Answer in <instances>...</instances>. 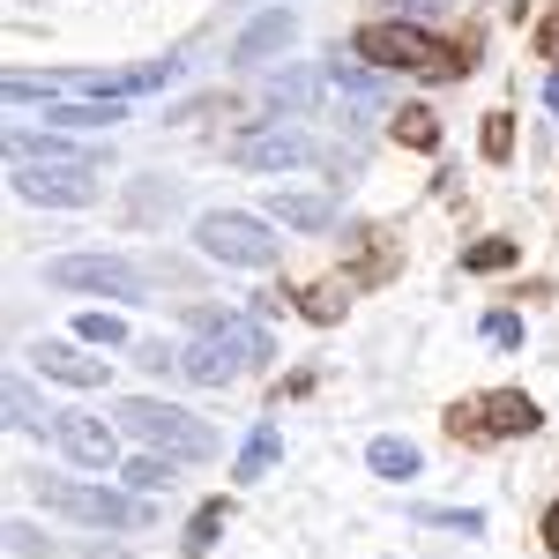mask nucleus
<instances>
[{
	"label": "nucleus",
	"instance_id": "nucleus-1",
	"mask_svg": "<svg viewBox=\"0 0 559 559\" xmlns=\"http://www.w3.org/2000/svg\"><path fill=\"white\" fill-rule=\"evenodd\" d=\"M350 52L373 60V68L432 75V83H463L477 68V38H432L418 23H366V31H350Z\"/></svg>",
	"mask_w": 559,
	"mask_h": 559
},
{
	"label": "nucleus",
	"instance_id": "nucleus-2",
	"mask_svg": "<svg viewBox=\"0 0 559 559\" xmlns=\"http://www.w3.org/2000/svg\"><path fill=\"white\" fill-rule=\"evenodd\" d=\"M269 358H276V344H269L261 321H216V329H202L194 344L179 350V373L202 388H224V381H239L247 366H269Z\"/></svg>",
	"mask_w": 559,
	"mask_h": 559
},
{
	"label": "nucleus",
	"instance_id": "nucleus-3",
	"mask_svg": "<svg viewBox=\"0 0 559 559\" xmlns=\"http://www.w3.org/2000/svg\"><path fill=\"white\" fill-rule=\"evenodd\" d=\"M545 426V411L522 395V388H485V395H463L448 403V432L463 448H492V440H522V432Z\"/></svg>",
	"mask_w": 559,
	"mask_h": 559
},
{
	"label": "nucleus",
	"instance_id": "nucleus-4",
	"mask_svg": "<svg viewBox=\"0 0 559 559\" xmlns=\"http://www.w3.org/2000/svg\"><path fill=\"white\" fill-rule=\"evenodd\" d=\"M120 426H128L142 448L173 455V463H202V455H216V432L202 426L194 411H179V403H157V395H128V403H120Z\"/></svg>",
	"mask_w": 559,
	"mask_h": 559
},
{
	"label": "nucleus",
	"instance_id": "nucleus-5",
	"mask_svg": "<svg viewBox=\"0 0 559 559\" xmlns=\"http://www.w3.org/2000/svg\"><path fill=\"white\" fill-rule=\"evenodd\" d=\"M38 485V500L52 515H75V522H97V530H142L150 508L128 500V492H112V485H75V477H31Z\"/></svg>",
	"mask_w": 559,
	"mask_h": 559
},
{
	"label": "nucleus",
	"instance_id": "nucleus-6",
	"mask_svg": "<svg viewBox=\"0 0 559 559\" xmlns=\"http://www.w3.org/2000/svg\"><path fill=\"white\" fill-rule=\"evenodd\" d=\"M194 239H202V254L210 261H231V269H276V239H269V224L261 216H239V210H210L194 224Z\"/></svg>",
	"mask_w": 559,
	"mask_h": 559
},
{
	"label": "nucleus",
	"instance_id": "nucleus-7",
	"mask_svg": "<svg viewBox=\"0 0 559 559\" xmlns=\"http://www.w3.org/2000/svg\"><path fill=\"white\" fill-rule=\"evenodd\" d=\"M45 284L97 292V299H142V269L120 254H60V261H45Z\"/></svg>",
	"mask_w": 559,
	"mask_h": 559
},
{
	"label": "nucleus",
	"instance_id": "nucleus-8",
	"mask_svg": "<svg viewBox=\"0 0 559 559\" xmlns=\"http://www.w3.org/2000/svg\"><path fill=\"white\" fill-rule=\"evenodd\" d=\"M15 194L45 210H90L97 202V165H15Z\"/></svg>",
	"mask_w": 559,
	"mask_h": 559
},
{
	"label": "nucleus",
	"instance_id": "nucleus-9",
	"mask_svg": "<svg viewBox=\"0 0 559 559\" xmlns=\"http://www.w3.org/2000/svg\"><path fill=\"white\" fill-rule=\"evenodd\" d=\"M231 157H239L247 173H292V165H313L321 150H313L306 128H284V120H276V128H247L231 142Z\"/></svg>",
	"mask_w": 559,
	"mask_h": 559
},
{
	"label": "nucleus",
	"instance_id": "nucleus-10",
	"mask_svg": "<svg viewBox=\"0 0 559 559\" xmlns=\"http://www.w3.org/2000/svg\"><path fill=\"white\" fill-rule=\"evenodd\" d=\"M52 440H60V448H68V463H83V471H120V440H112L105 418H75V411H60Z\"/></svg>",
	"mask_w": 559,
	"mask_h": 559
},
{
	"label": "nucleus",
	"instance_id": "nucleus-11",
	"mask_svg": "<svg viewBox=\"0 0 559 559\" xmlns=\"http://www.w3.org/2000/svg\"><path fill=\"white\" fill-rule=\"evenodd\" d=\"M292 38H299V15H292V8H269V15H254V23L239 31V45H231V60H247V68H261L269 52H284Z\"/></svg>",
	"mask_w": 559,
	"mask_h": 559
},
{
	"label": "nucleus",
	"instance_id": "nucleus-12",
	"mask_svg": "<svg viewBox=\"0 0 559 559\" xmlns=\"http://www.w3.org/2000/svg\"><path fill=\"white\" fill-rule=\"evenodd\" d=\"M31 358H38V373H45V381H68V388H105V358H83L75 344H38Z\"/></svg>",
	"mask_w": 559,
	"mask_h": 559
},
{
	"label": "nucleus",
	"instance_id": "nucleus-13",
	"mask_svg": "<svg viewBox=\"0 0 559 559\" xmlns=\"http://www.w3.org/2000/svg\"><path fill=\"white\" fill-rule=\"evenodd\" d=\"M45 120H52V128H112V120H128V97H75V105L52 97Z\"/></svg>",
	"mask_w": 559,
	"mask_h": 559
},
{
	"label": "nucleus",
	"instance_id": "nucleus-14",
	"mask_svg": "<svg viewBox=\"0 0 559 559\" xmlns=\"http://www.w3.org/2000/svg\"><path fill=\"white\" fill-rule=\"evenodd\" d=\"M0 411H8V426H15V432H52V426H60V411H45L23 373H8V388H0Z\"/></svg>",
	"mask_w": 559,
	"mask_h": 559
},
{
	"label": "nucleus",
	"instance_id": "nucleus-15",
	"mask_svg": "<svg viewBox=\"0 0 559 559\" xmlns=\"http://www.w3.org/2000/svg\"><path fill=\"white\" fill-rule=\"evenodd\" d=\"M269 216L292 224V231H329V224H336V202H329V194H276Z\"/></svg>",
	"mask_w": 559,
	"mask_h": 559
},
{
	"label": "nucleus",
	"instance_id": "nucleus-16",
	"mask_svg": "<svg viewBox=\"0 0 559 559\" xmlns=\"http://www.w3.org/2000/svg\"><path fill=\"white\" fill-rule=\"evenodd\" d=\"M366 463H373V477H395V485H403V477H418V448L395 440V432H381V440L366 448Z\"/></svg>",
	"mask_w": 559,
	"mask_h": 559
},
{
	"label": "nucleus",
	"instance_id": "nucleus-17",
	"mask_svg": "<svg viewBox=\"0 0 559 559\" xmlns=\"http://www.w3.org/2000/svg\"><path fill=\"white\" fill-rule=\"evenodd\" d=\"M224 522H231V508H224V500H202L194 522H187V559H210L216 537H224Z\"/></svg>",
	"mask_w": 559,
	"mask_h": 559
},
{
	"label": "nucleus",
	"instance_id": "nucleus-18",
	"mask_svg": "<svg viewBox=\"0 0 559 559\" xmlns=\"http://www.w3.org/2000/svg\"><path fill=\"white\" fill-rule=\"evenodd\" d=\"M276 455H284V440H276V426H254L247 432V448H239V477L254 485V477L276 471Z\"/></svg>",
	"mask_w": 559,
	"mask_h": 559
},
{
	"label": "nucleus",
	"instance_id": "nucleus-19",
	"mask_svg": "<svg viewBox=\"0 0 559 559\" xmlns=\"http://www.w3.org/2000/svg\"><path fill=\"white\" fill-rule=\"evenodd\" d=\"M120 477H128L134 492H173V455H157V448H150V455H134V463H120Z\"/></svg>",
	"mask_w": 559,
	"mask_h": 559
},
{
	"label": "nucleus",
	"instance_id": "nucleus-20",
	"mask_svg": "<svg viewBox=\"0 0 559 559\" xmlns=\"http://www.w3.org/2000/svg\"><path fill=\"white\" fill-rule=\"evenodd\" d=\"M350 292H358V276H344V284H313V292H306V321H336V313H344L350 306Z\"/></svg>",
	"mask_w": 559,
	"mask_h": 559
},
{
	"label": "nucleus",
	"instance_id": "nucleus-21",
	"mask_svg": "<svg viewBox=\"0 0 559 559\" xmlns=\"http://www.w3.org/2000/svg\"><path fill=\"white\" fill-rule=\"evenodd\" d=\"M395 142H411V150H432V142H440V120H432L426 105H403V112H395Z\"/></svg>",
	"mask_w": 559,
	"mask_h": 559
},
{
	"label": "nucleus",
	"instance_id": "nucleus-22",
	"mask_svg": "<svg viewBox=\"0 0 559 559\" xmlns=\"http://www.w3.org/2000/svg\"><path fill=\"white\" fill-rule=\"evenodd\" d=\"M515 254H522L515 239H477V247H463V269H471V276H492V269H508Z\"/></svg>",
	"mask_w": 559,
	"mask_h": 559
},
{
	"label": "nucleus",
	"instance_id": "nucleus-23",
	"mask_svg": "<svg viewBox=\"0 0 559 559\" xmlns=\"http://www.w3.org/2000/svg\"><path fill=\"white\" fill-rule=\"evenodd\" d=\"M75 344L120 350V344H128V321H120V313H83V321H75Z\"/></svg>",
	"mask_w": 559,
	"mask_h": 559
},
{
	"label": "nucleus",
	"instance_id": "nucleus-24",
	"mask_svg": "<svg viewBox=\"0 0 559 559\" xmlns=\"http://www.w3.org/2000/svg\"><path fill=\"white\" fill-rule=\"evenodd\" d=\"M477 142H485L492 165H508V157H515V120H508V112H485V134H477Z\"/></svg>",
	"mask_w": 559,
	"mask_h": 559
},
{
	"label": "nucleus",
	"instance_id": "nucleus-25",
	"mask_svg": "<svg viewBox=\"0 0 559 559\" xmlns=\"http://www.w3.org/2000/svg\"><path fill=\"white\" fill-rule=\"evenodd\" d=\"M269 97L292 105V112H306V105H313V75H299V68H292V75H269Z\"/></svg>",
	"mask_w": 559,
	"mask_h": 559
},
{
	"label": "nucleus",
	"instance_id": "nucleus-26",
	"mask_svg": "<svg viewBox=\"0 0 559 559\" xmlns=\"http://www.w3.org/2000/svg\"><path fill=\"white\" fill-rule=\"evenodd\" d=\"M0 537H8V552H15V559H38V552H52V537H45L38 522H8Z\"/></svg>",
	"mask_w": 559,
	"mask_h": 559
},
{
	"label": "nucleus",
	"instance_id": "nucleus-27",
	"mask_svg": "<svg viewBox=\"0 0 559 559\" xmlns=\"http://www.w3.org/2000/svg\"><path fill=\"white\" fill-rule=\"evenodd\" d=\"M329 83L344 90L350 105H373V75H366V68H350V60H336V68H329Z\"/></svg>",
	"mask_w": 559,
	"mask_h": 559
},
{
	"label": "nucleus",
	"instance_id": "nucleus-28",
	"mask_svg": "<svg viewBox=\"0 0 559 559\" xmlns=\"http://www.w3.org/2000/svg\"><path fill=\"white\" fill-rule=\"evenodd\" d=\"M60 75H8V97H15V105H31V97H45V105H52V97H60Z\"/></svg>",
	"mask_w": 559,
	"mask_h": 559
},
{
	"label": "nucleus",
	"instance_id": "nucleus-29",
	"mask_svg": "<svg viewBox=\"0 0 559 559\" xmlns=\"http://www.w3.org/2000/svg\"><path fill=\"white\" fill-rule=\"evenodd\" d=\"M530 45H537V60H552V68H559V0L545 8V15H537V31H530Z\"/></svg>",
	"mask_w": 559,
	"mask_h": 559
},
{
	"label": "nucleus",
	"instance_id": "nucleus-30",
	"mask_svg": "<svg viewBox=\"0 0 559 559\" xmlns=\"http://www.w3.org/2000/svg\"><path fill=\"white\" fill-rule=\"evenodd\" d=\"M426 522H440V530H463V537H477V530H485V515H477V508H432Z\"/></svg>",
	"mask_w": 559,
	"mask_h": 559
},
{
	"label": "nucleus",
	"instance_id": "nucleus-31",
	"mask_svg": "<svg viewBox=\"0 0 559 559\" xmlns=\"http://www.w3.org/2000/svg\"><path fill=\"white\" fill-rule=\"evenodd\" d=\"M485 336H492V344H522V313H492Z\"/></svg>",
	"mask_w": 559,
	"mask_h": 559
},
{
	"label": "nucleus",
	"instance_id": "nucleus-32",
	"mask_svg": "<svg viewBox=\"0 0 559 559\" xmlns=\"http://www.w3.org/2000/svg\"><path fill=\"white\" fill-rule=\"evenodd\" d=\"M545 552L559 559V500H552V508H545Z\"/></svg>",
	"mask_w": 559,
	"mask_h": 559
},
{
	"label": "nucleus",
	"instance_id": "nucleus-33",
	"mask_svg": "<svg viewBox=\"0 0 559 559\" xmlns=\"http://www.w3.org/2000/svg\"><path fill=\"white\" fill-rule=\"evenodd\" d=\"M545 105H552V112H559V68H552V83H545Z\"/></svg>",
	"mask_w": 559,
	"mask_h": 559
},
{
	"label": "nucleus",
	"instance_id": "nucleus-34",
	"mask_svg": "<svg viewBox=\"0 0 559 559\" xmlns=\"http://www.w3.org/2000/svg\"><path fill=\"white\" fill-rule=\"evenodd\" d=\"M395 8H426V0H395Z\"/></svg>",
	"mask_w": 559,
	"mask_h": 559
}]
</instances>
